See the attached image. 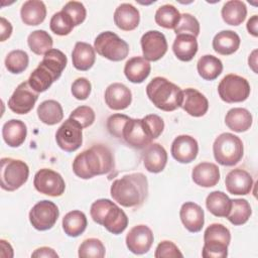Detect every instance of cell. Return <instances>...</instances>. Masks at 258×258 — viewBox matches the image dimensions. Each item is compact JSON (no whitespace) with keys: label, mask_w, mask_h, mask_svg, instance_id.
I'll return each mask as SVG.
<instances>
[{"label":"cell","mask_w":258,"mask_h":258,"mask_svg":"<svg viewBox=\"0 0 258 258\" xmlns=\"http://www.w3.org/2000/svg\"><path fill=\"white\" fill-rule=\"evenodd\" d=\"M88 221L86 215L78 210L69 212L62 219V229L69 237H78L87 228Z\"/></svg>","instance_id":"obj_35"},{"label":"cell","mask_w":258,"mask_h":258,"mask_svg":"<svg viewBox=\"0 0 258 258\" xmlns=\"http://www.w3.org/2000/svg\"><path fill=\"white\" fill-rule=\"evenodd\" d=\"M0 28H1V41H5L7 38L10 37L12 33V25L11 23L5 19L4 17L0 18Z\"/></svg>","instance_id":"obj_53"},{"label":"cell","mask_w":258,"mask_h":258,"mask_svg":"<svg viewBox=\"0 0 258 258\" xmlns=\"http://www.w3.org/2000/svg\"><path fill=\"white\" fill-rule=\"evenodd\" d=\"M194 182L203 187L215 186L220 180L219 167L212 162H201L191 171Z\"/></svg>","instance_id":"obj_24"},{"label":"cell","mask_w":258,"mask_h":258,"mask_svg":"<svg viewBox=\"0 0 258 258\" xmlns=\"http://www.w3.org/2000/svg\"><path fill=\"white\" fill-rule=\"evenodd\" d=\"M221 14L226 24L238 26L246 19L247 7L240 0H230L224 4Z\"/></svg>","instance_id":"obj_32"},{"label":"cell","mask_w":258,"mask_h":258,"mask_svg":"<svg viewBox=\"0 0 258 258\" xmlns=\"http://www.w3.org/2000/svg\"><path fill=\"white\" fill-rule=\"evenodd\" d=\"M258 16L257 15H253L247 22V30L250 34H252L253 36L257 37L258 36Z\"/></svg>","instance_id":"obj_54"},{"label":"cell","mask_w":258,"mask_h":258,"mask_svg":"<svg viewBox=\"0 0 258 258\" xmlns=\"http://www.w3.org/2000/svg\"><path fill=\"white\" fill-rule=\"evenodd\" d=\"M20 16L22 22L26 25H39L46 16L45 4L40 0H28L21 6Z\"/></svg>","instance_id":"obj_28"},{"label":"cell","mask_w":258,"mask_h":258,"mask_svg":"<svg viewBox=\"0 0 258 258\" xmlns=\"http://www.w3.org/2000/svg\"><path fill=\"white\" fill-rule=\"evenodd\" d=\"M31 257H47V258H57V253L49 247H40L37 248L32 254Z\"/></svg>","instance_id":"obj_52"},{"label":"cell","mask_w":258,"mask_h":258,"mask_svg":"<svg viewBox=\"0 0 258 258\" xmlns=\"http://www.w3.org/2000/svg\"><path fill=\"white\" fill-rule=\"evenodd\" d=\"M240 36L233 30H222L213 38V48L222 55H230L236 52L240 46Z\"/></svg>","instance_id":"obj_25"},{"label":"cell","mask_w":258,"mask_h":258,"mask_svg":"<svg viewBox=\"0 0 258 258\" xmlns=\"http://www.w3.org/2000/svg\"><path fill=\"white\" fill-rule=\"evenodd\" d=\"M180 107L192 117H202L208 112L209 101L198 90L187 88L182 91V103Z\"/></svg>","instance_id":"obj_20"},{"label":"cell","mask_w":258,"mask_h":258,"mask_svg":"<svg viewBox=\"0 0 258 258\" xmlns=\"http://www.w3.org/2000/svg\"><path fill=\"white\" fill-rule=\"evenodd\" d=\"M70 118L76 120L83 128H87L94 123L96 115L91 107L80 106L70 114Z\"/></svg>","instance_id":"obj_47"},{"label":"cell","mask_w":258,"mask_h":258,"mask_svg":"<svg viewBox=\"0 0 258 258\" xmlns=\"http://www.w3.org/2000/svg\"><path fill=\"white\" fill-rule=\"evenodd\" d=\"M37 99L38 93L29 86L28 82H23L13 92L8 101V107L16 114H27L33 109Z\"/></svg>","instance_id":"obj_14"},{"label":"cell","mask_w":258,"mask_h":258,"mask_svg":"<svg viewBox=\"0 0 258 258\" xmlns=\"http://www.w3.org/2000/svg\"><path fill=\"white\" fill-rule=\"evenodd\" d=\"M182 253L178 249V247L171 241H162L160 242L155 250L154 257L155 258H169V257H182Z\"/></svg>","instance_id":"obj_49"},{"label":"cell","mask_w":258,"mask_h":258,"mask_svg":"<svg viewBox=\"0 0 258 258\" xmlns=\"http://www.w3.org/2000/svg\"><path fill=\"white\" fill-rule=\"evenodd\" d=\"M45 67L50 73H52L56 79H59L64 68L68 63L66 54L56 48H51L44 55L42 60L39 62Z\"/></svg>","instance_id":"obj_38"},{"label":"cell","mask_w":258,"mask_h":258,"mask_svg":"<svg viewBox=\"0 0 258 258\" xmlns=\"http://www.w3.org/2000/svg\"><path fill=\"white\" fill-rule=\"evenodd\" d=\"M104 97L107 106L115 111L128 108L132 102L131 91L121 83H113L108 86Z\"/></svg>","instance_id":"obj_18"},{"label":"cell","mask_w":258,"mask_h":258,"mask_svg":"<svg viewBox=\"0 0 258 258\" xmlns=\"http://www.w3.org/2000/svg\"><path fill=\"white\" fill-rule=\"evenodd\" d=\"M130 117L124 114H113L107 120V129L111 135L122 139V129Z\"/></svg>","instance_id":"obj_48"},{"label":"cell","mask_w":258,"mask_h":258,"mask_svg":"<svg viewBox=\"0 0 258 258\" xmlns=\"http://www.w3.org/2000/svg\"><path fill=\"white\" fill-rule=\"evenodd\" d=\"M111 197L126 208L140 207L148 195V181L143 173H130L115 179L110 188Z\"/></svg>","instance_id":"obj_2"},{"label":"cell","mask_w":258,"mask_h":258,"mask_svg":"<svg viewBox=\"0 0 258 258\" xmlns=\"http://www.w3.org/2000/svg\"><path fill=\"white\" fill-rule=\"evenodd\" d=\"M96 60V53L94 47L83 41H78L72 52V61L75 69L79 71L90 70Z\"/></svg>","instance_id":"obj_29"},{"label":"cell","mask_w":258,"mask_h":258,"mask_svg":"<svg viewBox=\"0 0 258 258\" xmlns=\"http://www.w3.org/2000/svg\"><path fill=\"white\" fill-rule=\"evenodd\" d=\"M28 165L19 159L4 157L1 159V187L7 191H14L28 179Z\"/></svg>","instance_id":"obj_7"},{"label":"cell","mask_w":258,"mask_h":258,"mask_svg":"<svg viewBox=\"0 0 258 258\" xmlns=\"http://www.w3.org/2000/svg\"><path fill=\"white\" fill-rule=\"evenodd\" d=\"M172 50L179 60H191L198 52L197 37L190 34H177L172 44Z\"/></svg>","instance_id":"obj_30"},{"label":"cell","mask_w":258,"mask_h":258,"mask_svg":"<svg viewBox=\"0 0 258 258\" xmlns=\"http://www.w3.org/2000/svg\"><path fill=\"white\" fill-rule=\"evenodd\" d=\"M154 19L159 26L166 29H174L180 19V13L173 5L165 4L156 10Z\"/></svg>","instance_id":"obj_41"},{"label":"cell","mask_w":258,"mask_h":258,"mask_svg":"<svg viewBox=\"0 0 258 258\" xmlns=\"http://www.w3.org/2000/svg\"><path fill=\"white\" fill-rule=\"evenodd\" d=\"M39 120L46 125H55L63 118L61 105L55 100H46L40 103L37 108Z\"/></svg>","instance_id":"obj_34"},{"label":"cell","mask_w":258,"mask_h":258,"mask_svg":"<svg viewBox=\"0 0 258 258\" xmlns=\"http://www.w3.org/2000/svg\"><path fill=\"white\" fill-rule=\"evenodd\" d=\"M146 95L153 105L165 112H171L181 106L182 90L163 77H156L146 87Z\"/></svg>","instance_id":"obj_3"},{"label":"cell","mask_w":258,"mask_h":258,"mask_svg":"<svg viewBox=\"0 0 258 258\" xmlns=\"http://www.w3.org/2000/svg\"><path fill=\"white\" fill-rule=\"evenodd\" d=\"M33 184L38 192L49 197H59L66 189V182L62 176L49 168L38 170L34 175Z\"/></svg>","instance_id":"obj_13"},{"label":"cell","mask_w":258,"mask_h":258,"mask_svg":"<svg viewBox=\"0 0 258 258\" xmlns=\"http://www.w3.org/2000/svg\"><path fill=\"white\" fill-rule=\"evenodd\" d=\"M177 34H190L197 37L200 34V23L198 19L189 13L180 14V19L174 28Z\"/></svg>","instance_id":"obj_45"},{"label":"cell","mask_w":258,"mask_h":258,"mask_svg":"<svg viewBox=\"0 0 258 258\" xmlns=\"http://www.w3.org/2000/svg\"><path fill=\"white\" fill-rule=\"evenodd\" d=\"M49 27L54 34L63 36L70 34L73 31L75 25L71 17L60 10L59 12H56L52 15L49 22Z\"/></svg>","instance_id":"obj_43"},{"label":"cell","mask_w":258,"mask_h":258,"mask_svg":"<svg viewBox=\"0 0 258 258\" xmlns=\"http://www.w3.org/2000/svg\"><path fill=\"white\" fill-rule=\"evenodd\" d=\"M114 168L111 150L103 144H95L78 154L73 161L74 173L83 179L109 173Z\"/></svg>","instance_id":"obj_1"},{"label":"cell","mask_w":258,"mask_h":258,"mask_svg":"<svg viewBox=\"0 0 258 258\" xmlns=\"http://www.w3.org/2000/svg\"><path fill=\"white\" fill-rule=\"evenodd\" d=\"M27 127L21 120L11 119L2 127V137L10 147L20 146L26 139Z\"/></svg>","instance_id":"obj_27"},{"label":"cell","mask_w":258,"mask_h":258,"mask_svg":"<svg viewBox=\"0 0 258 258\" xmlns=\"http://www.w3.org/2000/svg\"><path fill=\"white\" fill-rule=\"evenodd\" d=\"M27 43L32 52L37 55L45 54L52 48V38L45 30H34L27 37Z\"/></svg>","instance_id":"obj_39"},{"label":"cell","mask_w":258,"mask_h":258,"mask_svg":"<svg viewBox=\"0 0 258 258\" xmlns=\"http://www.w3.org/2000/svg\"><path fill=\"white\" fill-rule=\"evenodd\" d=\"M252 122V115L245 108H232L225 116V123L228 128L238 133L249 130Z\"/></svg>","instance_id":"obj_31"},{"label":"cell","mask_w":258,"mask_h":258,"mask_svg":"<svg viewBox=\"0 0 258 258\" xmlns=\"http://www.w3.org/2000/svg\"><path fill=\"white\" fill-rule=\"evenodd\" d=\"M227 190L236 196H245L250 194L253 186V178L251 174L241 168L231 170L225 178Z\"/></svg>","instance_id":"obj_19"},{"label":"cell","mask_w":258,"mask_h":258,"mask_svg":"<svg viewBox=\"0 0 258 258\" xmlns=\"http://www.w3.org/2000/svg\"><path fill=\"white\" fill-rule=\"evenodd\" d=\"M179 217L184 228L191 233H198L204 227V210L194 202H186L182 204L179 211Z\"/></svg>","instance_id":"obj_21"},{"label":"cell","mask_w":258,"mask_h":258,"mask_svg":"<svg viewBox=\"0 0 258 258\" xmlns=\"http://www.w3.org/2000/svg\"><path fill=\"white\" fill-rule=\"evenodd\" d=\"M78 255L81 258H103L105 256V246L99 239L89 238L80 245Z\"/></svg>","instance_id":"obj_44"},{"label":"cell","mask_w":258,"mask_h":258,"mask_svg":"<svg viewBox=\"0 0 258 258\" xmlns=\"http://www.w3.org/2000/svg\"><path fill=\"white\" fill-rule=\"evenodd\" d=\"M257 50H253L252 53L249 55V58H248V63H249V67L253 70L254 73H257V69H256V66H257Z\"/></svg>","instance_id":"obj_55"},{"label":"cell","mask_w":258,"mask_h":258,"mask_svg":"<svg viewBox=\"0 0 258 258\" xmlns=\"http://www.w3.org/2000/svg\"><path fill=\"white\" fill-rule=\"evenodd\" d=\"M143 56L148 61L160 59L167 51V41L164 34L158 30L145 32L140 40Z\"/></svg>","instance_id":"obj_15"},{"label":"cell","mask_w":258,"mask_h":258,"mask_svg":"<svg viewBox=\"0 0 258 258\" xmlns=\"http://www.w3.org/2000/svg\"><path fill=\"white\" fill-rule=\"evenodd\" d=\"M213 152L218 163L224 166H233L243 157V142L232 133H222L214 141Z\"/></svg>","instance_id":"obj_5"},{"label":"cell","mask_w":258,"mask_h":258,"mask_svg":"<svg viewBox=\"0 0 258 258\" xmlns=\"http://www.w3.org/2000/svg\"><path fill=\"white\" fill-rule=\"evenodd\" d=\"M252 214L250 204L244 199H234L232 200L231 210L227 219L234 226H240L245 224Z\"/></svg>","instance_id":"obj_40"},{"label":"cell","mask_w":258,"mask_h":258,"mask_svg":"<svg viewBox=\"0 0 258 258\" xmlns=\"http://www.w3.org/2000/svg\"><path fill=\"white\" fill-rule=\"evenodd\" d=\"M83 127L74 119H67L57 129L55 140L60 149L67 152L78 150L83 143Z\"/></svg>","instance_id":"obj_12"},{"label":"cell","mask_w":258,"mask_h":258,"mask_svg":"<svg viewBox=\"0 0 258 258\" xmlns=\"http://www.w3.org/2000/svg\"><path fill=\"white\" fill-rule=\"evenodd\" d=\"M57 79L55 76L50 73L45 67H43L41 63L37 66V68L30 74L29 79L27 80L29 86L36 92V93H42L45 92L54 81Z\"/></svg>","instance_id":"obj_37"},{"label":"cell","mask_w":258,"mask_h":258,"mask_svg":"<svg viewBox=\"0 0 258 258\" xmlns=\"http://www.w3.org/2000/svg\"><path fill=\"white\" fill-rule=\"evenodd\" d=\"M151 71V66L148 60L141 56H134L128 59L124 67V74L128 81L134 84L144 82Z\"/></svg>","instance_id":"obj_26"},{"label":"cell","mask_w":258,"mask_h":258,"mask_svg":"<svg viewBox=\"0 0 258 258\" xmlns=\"http://www.w3.org/2000/svg\"><path fill=\"white\" fill-rule=\"evenodd\" d=\"M145 169L152 173L161 172L167 163V152L159 143H151L143 152Z\"/></svg>","instance_id":"obj_22"},{"label":"cell","mask_w":258,"mask_h":258,"mask_svg":"<svg viewBox=\"0 0 258 258\" xmlns=\"http://www.w3.org/2000/svg\"><path fill=\"white\" fill-rule=\"evenodd\" d=\"M153 139L158 138L164 129V122L158 115L149 114L142 118Z\"/></svg>","instance_id":"obj_51"},{"label":"cell","mask_w":258,"mask_h":258,"mask_svg":"<svg viewBox=\"0 0 258 258\" xmlns=\"http://www.w3.org/2000/svg\"><path fill=\"white\" fill-rule=\"evenodd\" d=\"M94 49L98 54L112 61L123 60L129 53L128 43L112 31L100 33L95 38Z\"/></svg>","instance_id":"obj_8"},{"label":"cell","mask_w":258,"mask_h":258,"mask_svg":"<svg viewBox=\"0 0 258 258\" xmlns=\"http://www.w3.org/2000/svg\"><path fill=\"white\" fill-rule=\"evenodd\" d=\"M93 221L114 235H119L128 226V217L114 202L108 199L95 201L90 210Z\"/></svg>","instance_id":"obj_4"},{"label":"cell","mask_w":258,"mask_h":258,"mask_svg":"<svg viewBox=\"0 0 258 258\" xmlns=\"http://www.w3.org/2000/svg\"><path fill=\"white\" fill-rule=\"evenodd\" d=\"M197 69L199 75L206 81H213L217 79L222 71H223V63L220 58L214 56L212 54L203 55L198 63Z\"/></svg>","instance_id":"obj_36"},{"label":"cell","mask_w":258,"mask_h":258,"mask_svg":"<svg viewBox=\"0 0 258 258\" xmlns=\"http://www.w3.org/2000/svg\"><path fill=\"white\" fill-rule=\"evenodd\" d=\"M170 152L172 157L180 163L194 161L199 152L197 140L189 135H179L171 143Z\"/></svg>","instance_id":"obj_17"},{"label":"cell","mask_w":258,"mask_h":258,"mask_svg":"<svg viewBox=\"0 0 258 258\" xmlns=\"http://www.w3.org/2000/svg\"><path fill=\"white\" fill-rule=\"evenodd\" d=\"M29 62L28 54L21 49L10 51L5 58V67L11 74H20L24 72Z\"/></svg>","instance_id":"obj_42"},{"label":"cell","mask_w":258,"mask_h":258,"mask_svg":"<svg viewBox=\"0 0 258 258\" xmlns=\"http://www.w3.org/2000/svg\"><path fill=\"white\" fill-rule=\"evenodd\" d=\"M232 200L223 191L215 190L209 194L206 199V207L216 217H226L231 210Z\"/></svg>","instance_id":"obj_33"},{"label":"cell","mask_w":258,"mask_h":258,"mask_svg":"<svg viewBox=\"0 0 258 258\" xmlns=\"http://www.w3.org/2000/svg\"><path fill=\"white\" fill-rule=\"evenodd\" d=\"M231 241L229 229L218 223L210 225L204 233V258H225L228 255V246Z\"/></svg>","instance_id":"obj_6"},{"label":"cell","mask_w":258,"mask_h":258,"mask_svg":"<svg viewBox=\"0 0 258 258\" xmlns=\"http://www.w3.org/2000/svg\"><path fill=\"white\" fill-rule=\"evenodd\" d=\"M153 240V233L149 227L137 225L128 232L126 236V246L132 253L142 255L150 250Z\"/></svg>","instance_id":"obj_16"},{"label":"cell","mask_w":258,"mask_h":258,"mask_svg":"<svg viewBox=\"0 0 258 258\" xmlns=\"http://www.w3.org/2000/svg\"><path fill=\"white\" fill-rule=\"evenodd\" d=\"M66 14H68L75 26L80 25L83 23L87 16V11L83 3L78 1H69L61 9Z\"/></svg>","instance_id":"obj_46"},{"label":"cell","mask_w":258,"mask_h":258,"mask_svg":"<svg viewBox=\"0 0 258 258\" xmlns=\"http://www.w3.org/2000/svg\"><path fill=\"white\" fill-rule=\"evenodd\" d=\"M58 216L57 206L50 201L43 200L32 207L29 212V221L34 229L46 231L54 226Z\"/></svg>","instance_id":"obj_10"},{"label":"cell","mask_w":258,"mask_h":258,"mask_svg":"<svg viewBox=\"0 0 258 258\" xmlns=\"http://www.w3.org/2000/svg\"><path fill=\"white\" fill-rule=\"evenodd\" d=\"M122 139L131 147L136 149L146 148L151 144L153 138L143 119L130 118L122 129Z\"/></svg>","instance_id":"obj_11"},{"label":"cell","mask_w":258,"mask_h":258,"mask_svg":"<svg viewBox=\"0 0 258 258\" xmlns=\"http://www.w3.org/2000/svg\"><path fill=\"white\" fill-rule=\"evenodd\" d=\"M92 90V85L90 81L86 78H78L72 84V94L78 100H86Z\"/></svg>","instance_id":"obj_50"},{"label":"cell","mask_w":258,"mask_h":258,"mask_svg":"<svg viewBox=\"0 0 258 258\" xmlns=\"http://www.w3.org/2000/svg\"><path fill=\"white\" fill-rule=\"evenodd\" d=\"M248 81L238 75L230 74L225 76L218 86L220 98L226 103H240L248 99L250 95Z\"/></svg>","instance_id":"obj_9"},{"label":"cell","mask_w":258,"mask_h":258,"mask_svg":"<svg viewBox=\"0 0 258 258\" xmlns=\"http://www.w3.org/2000/svg\"><path fill=\"white\" fill-rule=\"evenodd\" d=\"M114 22L121 30H134L140 22L139 10L132 4L122 3L114 12Z\"/></svg>","instance_id":"obj_23"}]
</instances>
